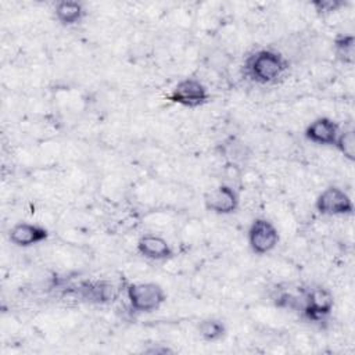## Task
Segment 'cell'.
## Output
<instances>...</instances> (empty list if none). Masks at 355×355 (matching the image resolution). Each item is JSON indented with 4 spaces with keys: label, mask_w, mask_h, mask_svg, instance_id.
<instances>
[{
    "label": "cell",
    "mask_w": 355,
    "mask_h": 355,
    "mask_svg": "<svg viewBox=\"0 0 355 355\" xmlns=\"http://www.w3.org/2000/svg\"><path fill=\"white\" fill-rule=\"evenodd\" d=\"M47 237H49L47 229H44L40 225H35L29 222H18L8 232L10 241L17 247H31L44 241Z\"/></svg>",
    "instance_id": "ba28073f"
},
{
    "label": "cell",
    "mask_w": 355,
    "mask_h": 355,
    "mask_svg": "<svg viewBox=\"0 0 355 355\" xmlns=\"http://www.w3.org/2000/svg\"><path fill=\"white\" fill-rule=\"evenodd\" d=\"M287 67L288 64L286 58L280 53L270 49L255 51L245 62L247 75L257 83L262 85L276 82L277 78L286 72Z\"/></svg>",
    "instance_id": "6da1fadb"
},
{
    "label": "cell",
    "mask_w": 355,
    "mask_h": 355,
    "mask_svg": "<svg viewBox=\"0 0 355 355\" xmlns=\"http://www.w3.org/2000/svg\"><path fill=\"white\" fill-rule=\"evenodd\" d=\"M85 295L96 302H110L116 297V290L111 283L97 282L85 288Z\"/></svg>",
    "instance_id": "7c38bea8"
},
{
    "label": "cell",
    "mask_w": 355,
    "mask_h": 355,
    "mask_svg": "<svg viewBox=\"0 0 355 355\" xmlns=\"http://www.w3.org/2000/svg\"><path fill=\"white\" fill-rule=\"evenodd\" d=\"M207 87L194 78H186L172 89L169 100L184 107H198L208 100Z\"/></svg>",
    "instance_id": "5b68a950"
},
{
    "label": "cell",
    "mask_w": 355,
    "mask_h": 355,
    "mask_svg": "<svg viewBox=\"0 0 355 355\" xmlns=\"http://www.w3.org/2000/svg\"><path fill=\"white\" fill-rule=\"evenodd\" d=\"M279 243V232L276 226L263 218L255 219L248 229V244L255 254L270 252Z\"/></svg>",
    "instance_id": "3957f363"
},
{
    "label": "cell",
    "mask_w": 355,
    "mask_h": 355,
    "mask_svg": "<svg viewBox=\"0 0 355 355\" xmlns=\"http://www.w3.org/2000/svg\"><path fill=\"white\" fill-rule=\"evenodd\" d=\"M205 208L219 215H229L239 208V194L237 191L226 184H220L207 193Z\"/></svg>",
    "instance_id": "52a82bcc"
},
{
    "label": "cell",
    "mask_w": 355,
    "mask_h": 355,
    "mask_svg": "<svg viewBox=\"0 0 355 355\" xmlns=\"http://www.w3.org/2000/svg\"><path fill=\"white\" fill-rule=\"evenodd\" d=\"M316 209L322 215L336 216V215H349L354 211V204L351 197L340 187L330 186L324 189L316 198Z\"/></svg>",
    "instance_id": "277c9868"
},
{
    "label": "cell",
    "mask_w": 355,
    "mask_h": 355,
    "mask_svg": "<svg viewBox=\"0 0 355 355\" xmlns=\"http://www.w3.org/2000/svg\"><path fill=\"white\" fill-rule=\"evenodd\" d=\"M54 15L60 24L73 25L83 18L85 8L78 1H60L55 4Z\"/></svg>",
    "instance_id": "8fae6325"
},
{
    "label": "cell",
    "mask_w": 355,
    "mask_h": 355,
    "mask_svg": "<svg viewBox=\"0 0 355 355\" xmlns=\"http://www.w3.org/2000/svg\"><path fill=\"white\" fill-rule=\"evenodd\" d=\"M130 308L136 312H151L165 301V291L157 283H133L126 288Z\"/></svg>",
    "instance_id": "7a4b0ae2"
},
{
    "label": "cell",
    "mask_w": 355,
    "mask_h": 355,
    "mask_svg": "<svg viewBox=\"0 0 355 355\" xmlns=\"http://www.w3.org/2000/svg\"><path fill=\"white\" fill-rule=\"evenodd\" d=\"M334 305L333 294L324 287H312L304 297V313L312 320L327 316Z\"/></svg>",
    "instance_id": "8992f818"
},
{
    "label": "cell",
    "mask_w": 355,
    "mask_h": 355,
    "mask_svg": "<svg viewBox=\"0 0 355 355\" xmlns=\"http://www.w3.org/2000/svg\"><path fill=\"white\" fill-rule=\"evenodd\" d=\"M334 146L340 153L349 161L355 159V132L352 129L343 130L338 133Z\"/></svg>",
    "instance_id": "9a60e30c"
},
{
    "label": "cell",
    "mask_w": 355,
    "mask_h": 355,
    "mask_svg": "<svg viewBox=\"0 0 355 355\" xmlns=\"http://www.w3.org/2000/svg\"><path fill=\"white\" fill-rule=\"evenodd\" d=\"M312 6L315 7V10L320 14H327L331 11H337L340 7L344 6L343 1H337V0H318L313 1Z\"/></svg>",
    "instance_id": "2e32d148"
},
{
    "label": "cell",
    "mask_w": 355,
    "mask_h": 355,
    "mask_svg": "<svg viewBox=\"0 0 355 355\" xmlns=\"http://www.w3.org/2000/svg\"><path fill=\"white\" fill-rule=\"evenodd\" d=\"M338 133V123L326 116H319L313 119L305 129V137L308 140L323 146H334Z\"/></svg>",
    "instance_id": "9c48e42d"
},
{
    "label": "cell",
    "mask_w": 355,
    "mask_h": 355,
    "mask_svg": "<svg viewBox=\"0 0 355 355\" xmlns=\"http://www.w3.org/2000/svg\"><path fill=\"white\" fill-rule=\"evenodd\" d=\"M137 251L143 257H146L148 259H154V261L168 259L173 254L171 244L164 237H161L158 234H153V233L143 234L139 239Z\"/></svg>",
    "instance_id": "30bf717a"
},
{
    "label": "cell",
    "mask_w": 355,
    "mask_h": 355,
    "mask_svg": "<svg viewBox=\"0 0 355 355\" xmlns=\"http://www.w3.org/2000/svg\"><path fill=\"white\" fill-rule=\"evenodd\" d=\"M198 331H200V336L205 341H216L223 337L226 327L219 319L208 318V319H204L200 322Z\"/></svg>",
    "instance_id": "5bb4252c"
},
{
    "label": "cell",
    "mask_w": 355,
    "mask_h": 355,
    "mask_svg": "<svg viewBox=\"0 0 355 355\" xmlns=\"http://www.w3.org/2000/svg\"><path fill=\"white\" fill-rule=\"evenodd\" d=\"M334 51L341 62L352 64L355 60V37L352 35L337 36L334 40Z\"/></svg>",
    "instance_id": "4fadbf2b"
}]
</instances>
